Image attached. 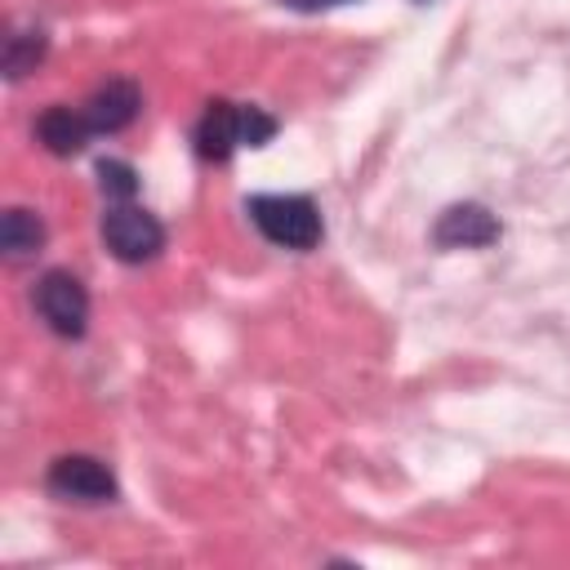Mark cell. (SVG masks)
<instances>
[{
  "mask_svg": "<svg viewBox=\"0 0 570 570\" xmlns=\"http://www.w3.org/2000/svg\"><path fill=\"white\" fill-rule=\"evenodd\" d=\"M249 223L263 232V240L281 245V249H312L325 236L321 209L312 196H294V191H258L245 200Z\"/></svg>",
  "mask_w": 570,
  "mask_h": 570,
  "instance_id": "1",
  "label": "cell"
},
{
  "mask_svg": "<svg viewBox=\"0 0 570 570\" xmlns=\"http://www.w3.org/2000/svg\"><path fill=\"white\" fill-rule=\"evenodd\" d=\"M102 245L120 263H151L165 249V227L156 214L138 209L134 200H120V205H107L102 214Z\"/></svg>",
  "mask_w": 570,
  "mask_h": 570,
  "instance_id": "2",
  "label": "cell"
},
{
  "mask_svg": "<svg viewBox=\"0 0 570 570\" xmlns=\"http://www.w3.org/2000/svg\"><path fill=\"white\" fill-rule=\"evenodd\" d=\"M40 321L58 334V338H80L85 325H89V289L80 285V276L62 272V267H49L40 281H36V294H31Z\"/></svg>",
  "mask_w": 570,
  "mask_h": 570,
  "instance_id": "3",
  "label": "cell"
},
{
  "mask_svg": "<svg viewBox=\"0 0 570 570\" xmlns=\"http://www.w3.org/2000/svg\"><path fill=\"white\" fill-rule=\"evenodd\" d=\"M49 494L67 499V503H111L120 494L111 468L94 454H62L49 463V476H45Z\"/></svg>",
  "mask_w": 570,
  "mask_h": 570,
  "instance_id": "4",
  "label": "cell"
},
{
  "mask_svg": "<svg viewBox=\"0 0 570 570\" xmlns=\"http://www.w3.org/2000/svg\"><path fill=\"white\" fill-rule=\"evenodd\" d=\"M499 232H503V227H499V218H494L485 205L463 200V205H450V209L436 218L432 240H436L441 249H481V245H494Z\"/></svg>",
  "mask_w": 570,
  "mask_h": 570,
  "instance_id": "5",
  "label": "cell"
},
{
  "mask_svg": "<svg viewBox=\"0 0 570 570\" xmlns=\"http://www.w3.org/2000/svg\"><path fill=\"white\" fill-rule=\"evenodd\" d=\"M191 138H196V156H200V160H227L236 147H245L240 102H227V98L205 102V111H200Z\"/></svg>",
  "mask_w": 570,
  "mask_h": 570,
  "instance_id": "6",
  "label": "cell"
},
{
  "mask_svg": "<svg viewBox=\"0 0 570 570\" xmlns=\"http://www.w3.org/2000/svg\"><path fill=\"white\" fill-rule=\"evenodd\" d=\"M138 111H142V89L134 80H107L85 102V116H89L94 134H120L125 125L138 120Z\"/></svg>",
  "mask_w": 570,
  "mask_h": 570,
  "instance_id": "7",
  "label": "cell"
},
{
  "mask_svg": "<svg viewBox=\"0 0 570 570\" xmlns=\"http://www.w3.org/2000/svg\"><path fill=\"white\" fill-rule=\"evenodd\" d=\"M36 138H40L53 156H76V151H80L89 138H98V134H94L85 107H67V102H58V107L40 111V120H36Z\"/></svg>",
  "mask_w": 570,
  "mask_h": 570,
  "instance_id": "8",
  "label": "cell"
},
{
  "mask_svg": "<svg viewBox=\"0 0 570 570\" xmlns=\"http://www.w3.org/2000/svg\"><path fill=\"white\" fill-rule=\"evenodd\" d=\"M0 245H4L9 258L36 254V249L45 245V223H40V214H31V209H22V205L4 209V218H0Z\"/></svg>",
  "mask_w": 570,
  "mask_h": 570,
  "instance_id": "9",
  "label": "cell"
},
{
  "mask_svg": "<svg viewBox=\"0 0 570 570\" xmlns=\"http://www.w3.org/2000/svg\"><path fill=\"white\" fill-rule=\"evenodd\" d=\"M45 49H49V36L36 27V31H13L9 40H4V71L18 80V76H27V71H36L40 67V58H45Z\"/></svg>",
  "mask_w": 570,
  "mask_h": 570,
  "instance_id": "10",
  "label": "cell"
},
{
  "mask_svg": "<svg viewBox=\"0 0 570 570\" xmlns=\"http://www.w3.org/2000/svg\"><path fill=\"white\" fill-rule=\"evenodd\" d=\"M98 187H102L107 205H120V200H134V196H138V174H134L129 160L102 156V160H98Z\"/></svg>",
  "mask_w": 570,
  "mask_h": 570,
  "instance_id": "11",
  "label": "cell"
},
{
  "mask_svg": "<svg viewBox=\"0 0 570 570\" xmlns=\"http://www.w3.org/2000/svg\"><path fill=\"white\" fill-rule=\"evenodd\" d=\"M240 125H245V147H267L276 138V116L254 102H240Z\"/></svg>",
  "mask_w": 570,
  "mask_h": 570,
  "instance_id": "12",
  "label": "cell"
},
{
  "mask_svg": "<svg viewBox=\"0 0 570 570\" xmlns=\"http://www.w3.org/2000/svg\"><path fill=\"white\" fill-rule=\"evenodd\" d=\"M281 4H289L298 13H321V9H334V4H347V0H281Z\"/></svg>",
  "mask_w": 570,
  "mask_h": 570,
  "instance_id": "13",
  "label": "cell"
}]
</instances>
